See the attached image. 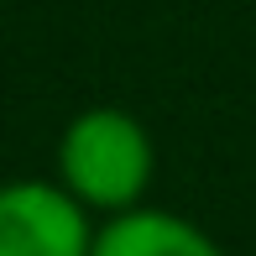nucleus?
I'll return each instance as SVG.
<instances>
[{
	"label": "nucleus",
	"mask_w": 256,
	"mask_h": 256,
	"mask_svg": "<svg viewBox=\"0 0 256 256\" xmlns=\"http://www.w3.org/2000/svg\"><path fill=\"white\" fill-rule=\"evenodd\" d=\"M58 168H63L68 194H78L84 204L126 209L152 178V142H146L136 115L100 104L63 131Z\"/></svg>",
	"instance_id": "obj_1"
},
{
	"label": "nucleus",
	"mask_w": 256,
	"mask_h": 256,
	"mask_svg": "<svg viewBox=\"0 0 256 256\" xmlns=\"http://www.w3.org/2000/svg\"><path fill=\"white\" fill-rule=\"evenodd\" d=\"M84 209L52 183H6L0 188V256H89Z\"/></svg>",
	"instance_id": "obj_2"
},
{
	"label": "nucleus",
	"mask_w": 256,
	"mask_h": 256,
	"mask_svg": "<svg viewBox=\"0 0 256 256\" xmlns=\"http://www.w3.org/2000/svg\"><path fill=\"white\" fill-rule=\"evenodd\" d=\"M89 256H220V246L199 225L162 209H131V214L110 220L94 236Z\"/></svg>",
	"instance_id": "obj_3"
}]
</instances>
